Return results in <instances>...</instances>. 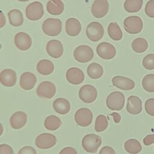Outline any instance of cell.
Segmentation results:
<instances>
[{
  "instance_id": "cell-43",
  "label": "cell",
  "mask_w": 154,
  "mask_h": 154,
  "mask_svg": "<svg viewBox=\"0 0 154 154\" xmlns=\"http://www.w3.org/2000/svg\"><path fill=\"white\" fill-rule=\"evenodd\" d=\"M110 116H112L114 118V122L116 123H120V120H121V116H120V114L117 112H112L110 114Z\"/></svg>"
},
{
  "instance_id": "cell-45",
  "label": "cell",
  "mask_w": 154,
  "mask_h": 154,
  "mask_svg": "<svg viewBox=\"0 0 154 154\" xmlns=\"http://www.w3.org/2000/svg\"><path fill=\"white\" fill-rule=\"evenodd\" d=\"M19 1H20V2H26V1H28L29 0H17Z\"/></svg>"
},
{
  "instance_id": "cell-36",
  "label": "cell",
  "mask_w": 154,
  "mask_h": 154,
  "mask_svg": "<svg viewBox=\"0 0 154 154\" xmlns=\"http://www.w3.org/2000/svg\"><path fill=\"white\" fill-rule=\"evenodd\" d=\"M145 109L146 112L154 117V98H150L145 102Z\"/></svg>"
},
{
  "instance_id": "cell-37",
  "label": "cell",
  "mask_w": 154,
  "mask_h": 154,
  "mask_svg": "<svg viewBox=\"0 0 154 154\" xmlns=\"http://www.w3.org/2000/svg\"><path fill=\"white\" fill-rule=\"evenodd\" d=\"M144 11L148 17L154 18V0H150L146 3Z\"/></svg>"
},
{
  "instance_id": "cell-2",
  "label": "cell",
  "mask_w": 154,
  "mask_h": 154,
  "mask_svg": "<svg viewBox=\"0 0 154 154\" xmlns=\"http://www.w3.org/2000/svg\"><path fill=\"white\" fill-rule=\"evenodd\" d=\"M102 143L101 137L94 134H87L82 140V146L88 153H96Z\"/></svg>"
},
{
  "instance_id": "cell-38",
  "label": "cell",
  "mask_w": 154,
  "mask_h": 154,
  "mask_svg": "<svg viewBox=\"0 0 154 154\" xmlns=\"http://www.w3.org/2000/svg\"><path fill=\"white\" fill-rule=\"evenodd\" d=\"M0 154H14L12 147L7 144H2L0 146Z\"/></svg>"
},
{
  "instance_id": "cell-4",
  "label": "cell",
  "mask_w": 154,
  "mask_h": 154,
  "mask_svg": "<svg viewBox=\"0 0 154 154\" xmlns=\"http://www.w3.org/2000/svg\"><path fill=\"white\" fill-rule=\"evenodd\" d=\"M123 26L125 31L131 34L140 32L143 29V23L141 19L137 16L127 17L123 21Z\"/></svg>"
},
{
  "instance_id": "cell-16",
  "label": "cell",
  "mask_w": 154,
  "mask_h": 154,
  "mask_svg": "<svg viewBox=\"0 0 154 154\" xmlns=\"http://www.w3.org/2000/svg\"><path fill=\"white\" fill-rule=\"evenodd\" d=\"M67 81L73 85H78L84 80V73L79 68L71 67L69 69L66 73Z\"/></svg>"
},
{
  "instance_id": "cell-32",
  "label": "cell",
  "mask_w": 154,
  "mask_h": 154,
  "mask_svg": "<svg viewBox=\"0 0 154 154\" xmlns=\"http://www.w3.org/2000/svg\"><path fill=\"white\" fill-rule=\"evenodd\" d=\"M131 47L134 52L137 53H143L147 50L148 48V43L146 39L138 37L132 41Z\"/></svg>"
},
{
  "instance_id": "cell-33",
  "label": "cell",
  "mask_w": 154,
  "mask_h": 154,
  "mask_svg": "<svg viewBox=\"0 0 154 154\" xmlns=\"http://www.w3.org/2000/svg\"><path fill=\"white\" fill-rule=\"evenodd\" d=\"M108 122L104 115L100 114L96 117L94 125V129L96 132H100L104 131L108 128Z\"/></svg>"
},
{
  "instance_id": "cell-6",
  "label": "cell",
  "mask_w": 154,
  "mask_h": 154,
  "mask_svg": "<svg viewBox=\"0 0 154 154\" xmlns=\"http://www.w3.org/2000/svg\"><path fill=\"white\" fill-rule=\"evenodd\" d=\"M93 56V49L87 45L78 46L73 52L74 58L79 63H87L92 60Z\"/></svg>"
},
{
  "instance_id": "cell-29",
  "label": "cell",
  "mask_w": 154,
  "mask_h": 154,
  "mask_svg": "<svg viewBox=\"0 0 154 154\" xmlns=\"http://www.w3.org/2000/svg\"><path fill=\"white\" fill-rule=\"evenodd\" d=\"M109 37L115 41L120 40L123 37L122 31L117 22H111L108 26Z\"/></svg>"
},
{
  "instance_id": "cell-22",
  "label": "cell",
  "mask_w": 154,
  "mask_h": 154,
  "mask_svg": "<svg viewBox=\"0 0 154 154\" xmlns=\"http://www.w3.org/2000/svg\"><path fill=\"white\" fill-rule=\"evenodd\" d=\"M66 32L71 37L78 35L81 31V24L76 18H69L66 22Z\"/></svg>"
},
{
  "instance_id": "cell-42",
  "label": "cell",
  "mask_w": 154,
  "mask_h": 154,
  "mask_svg": "<svg viewBox=\"0 0 154 154\" xmlns=\"http://www.w3.org/2000/svg\"><path fill=\"white\" fill-rule=\"evenodd\" d=\"M143 143L145 146H149L154 143V134L147 135L143 139Z\"/></svg>"
},
{
  "instance_id": "cell-25",
  "label": "cell",
  "mask_w": 154,
  "mask_h": 154,
  "mask_svg": "<svg viewBox=\"0 0 154 154\" xmlns=\"http://www.w3.org/2000/svg\"><path fill=\"white\" fill-rule=\"evenodd\" d=\"M36 69L40 74L42 75H49L53 72L54 65L50 60L43 59L38 62Z\"/></svg>"
},
{
  "instance_id": "cell-14",
  "label": "cell",
  "mask_w": 154,
  "mask_h": 154,
  "mask_svg": "<svg viewBox=\"0 0 154 154\" xmlns=\"http://www.w3.org/2000/svg\"><path fill=\"white\" fill-rule=\"evenodd\" d=\"M16 46L20 51H26L30 48L32 45L31 36L24 32L17 33L14 38Z\"/></svg>"
},
{
  "instance_id": "cell-20",
  "label": "cell",
  "mask_w": 154,
  "mask_h": 154,
  "mask_svg": "<svg viewBox=\"0 0 154 154\" xmlns=\"http://www.w3.org/2000/svg\"><path fill=\"white\" fill-rule=\"evenodd\" d=\"M127 111L131 114L137 115L142 111V101L136 96H131L128 98Z\"/></svg>"
},
{
  "instance_id": "cell-17",
  "label": "cell",
  "mask_w": 154,
  "mask_h": 154,
  "mask_svg": "<svg viewBox=\"0 0 154 154\" xmlns=\"http://www.w3.org/2000/svg\"><path fill=\"white\" fill-rule=\"evenodd\" d=\"M17 79L16 73L14 70L5 69L1 72L0 82L5 87H11L16 84Z\"/></svg>"
},
{
  "instance_id": "cell-27",
  "label": "cell",
  "mask_w": 154,
  "mask_h": 154,
  "mask_svg": "<svg viewBox=\"0 0 154 154\" xmlns=\"http://www.w3.org/2000/svg\"><path fill=\"white\" fill-rule=\"evenodd\" d=\"M87 72L88 76L93 79H96L100 78L103 73V69L102 66L97 63H92L88 65Z\"/></svg>"
},
{
  "instance_id": "cell-26",
  "label": "cell",
  "mask_w": 154,
  "mask_h": 154,
  "mask_svg": "<svg viewBox=\"0 0 154 154\" xmlns=\"http://www.w3.org/2000/svg\"><path fill=\"white\" fill-rule=\"evenodd\" d=\"M9 23L13 26H19L23 24V17L22 12L17 9H13L8 13Z\"/></svg>"
},
{
  "instance_id": "cell-24",
  "label": "cell",
  "mask_w": 154,
  "mask_h": 154,
  "mask_svg": "<svg viewBox=\"0 0 154 154\" xmlns=\"http://www.w3.org/2000/svg\"><path fill=\"white\" fill-rule=\"evenodd\" d=\"M64 9V3L61 0H49L46 4L48 12L52 15L61 14Z\"/></svg>"
},
{
  "instance_id": "cell-15",
  "label": "cell",
  "mask_w": 154,
  "mask_h": 154,
  "mask_svg": "<svg viewBox=\"0 0 154 154\" xmlns=\"http://www.w3.org/2000/svg\"><path fill=\"white\" fill-rule=\"evenodd\" d=\"M46 50L50 57L54 58H58L63 55V46L60 41L51 40L47 43Z\"/></svg>"
},
{
  "instance_id": "cell-10",
  "label": "cell",
  "mask_w": 154,
  "mask_h": 154,
  "mask_svg": "<svg viewBox=\"0 0 154 154\" xmlns=\"http://www.w3.org/2000/svg\"><path fill=\"white\" fill-rule=\"evenodd\" d=\"M57 143L55 135L49 133H43L37 137L35 140L36 146L41 149H48L54 147Z\"/></svg>"
},
{
  "instance_id": "cell-1",
  "label": "cell",
  "mask_w": 154,
  "mask_h": 154,
  "mask_svg": "<svg viewBox=\"0 0 154 154\" xmlns=\"http://www.w3.org/2000/svg\"><path fill=\"white\" fill-rule=\"evenodd\" d=\"M42 29L48 36H57L61 31L62 22L59 19L48 18L43 22Z\"/></svg>"
},
{
  "instance_id": "cell-8",
  "label": "cell",
  "mask_w": 154,
  "mask_h": 154,
  "mask_svg": "<svg viewBox=\"0 0 154 154\" xmlns=\"http://www.w3.org/2000/svg\"><path fill=\"white\" fill-rule=\"evenodd\" d=\"M74 118L78 125L82 127H87L92 122L93 113L88 108H82L76 111Z\"/></svg>"
},
{
  "instance_id": "cell-9",
  "label": "cell",
  "mask_w": 154,
  "mask_h": 154,
  "mask_svg": "<svg viewBox=\"0 0 154 154\" xmlns=\"http://www.w3.org/2000/svg\"><path fill=\"white\" fill-rule=\"evenodd\" d=\"M97 96V90L91 85H84L79 90V97L84 103H90L93 102L96 99Z\"/></svg>"
},
{
  "instance_id": "cell-13",
  "label": "cell",
  "mask_w": 154,
  "mask_h": 154,
  "mask_svg": "<svg viewBox=\"0 0 154 154\" xmlns=\"http://www.w3.org/2000/svg\"><path fill=\"white\" fill-rule=\"evenodd\" d=\"M109 7L108 0H95L91 7V14L96 18H102L108 12Z\"/></svg>"
},
{
  "instance_id": "cell-7",
  "label": "cell",
  "mask_w": 154,
  "mask_h": 154,
  "mask_svg": "<svg viewBox=\"0 0 154 154\" xmlns=\"http://www.w3.org/2000/svg\"><path fill=\"white\" fill-rule=\"evenodd\" d=\"M25 14L30 20H37L41 19L44 14L42 4L38 1H34L29 4L26 8Z\"/></svg>"
},
{
  "instance_id": "cell-44",
  "label": "cell",
  "mask_w": 154,
  "mask_h": 154,
  "mask_svg": "<svg viewBox=\"0 0 154 154\" xmlns=\"http://www.w3.org/2000/svg\"><path fill=\"white\" fill-rule=\"evenodd\" d=\"M1 25H0V28H2L4 26V25L5 23V18L4 17V15L2 13V11H1Z\"/></svg>"
},
{
  "instance_id": "cell-41",
  "label": "cell",
  "mask_w": 154,
  "mask_h": 154,
  "mask_svg": "<svg viewBox=\"0 0 154 154\" xmlns=\"http://www.w3.org/2000/svg\"><path fill=\"white\" fill-rule=\"evenodd\" d=\"M99 154H116L115 150L110 146H104L103 147Z\"/></svg>"
},
{
  "instance_id": "cell-21",
  "label": "cell",
  "mask_w": 154,
  "mask_h": 154,
  "mask_svg": "<svg viewBox=\"0 0 154 154\" xmlns=\"http://www.w3.org/2000/svg\"><path fill=\"white\" fill-rule=\"evenodd\" d=\"M27 121V115L22 111H17L12 114L10 119V125L14 129L23 128Z\"/></svg>"
},
{
  "instance_id": "cell-39",
  "label": "cell",
  "mask_w": 154,
  "mask_h": 154,
  "mask_svg": "<svg viewBox=\"0 0 154 154\" xmlns=\"http://www.w3.org/2000/svg\"><path fill=\"white\" fill-rule=\"evenodd\" d=\"M18 154H37L35 150L31 146H26L21 148Z\"/></svg>"
},
{
  "instance_id": "cell-5",
  "label": "cell",
  "mask_w": 154,
  "mask_h": 154,
  "mask_svg": "<svg viewBox=\"0 0 154 154\" xmlns=\"http://www.w3.org/2000/svg\"><path fill=\"white\" fill-rule=\"evenodd\" d=\"M104 29L98 22H91L86 28V35L91 42H96L100 40L103 36Z\"/></svg>"
},
{
  "instance_id": "cell-3",
  "label": "cell",
  "mask_w": 154,
  "mask_h": 154,
  "mask_svg": "<svg viewBox=\"0 0 154 154\" xmlns=\"http://www.w3.org/2000/svg\"><path fill=\"white\" fill-rule=\"evenodd\" d=\"M125 100V96L122 92L113 91L107 96L106 106L111 110L120 111L124 106Z\"/></svg>"
},
{
  "instance_id": "cell-31",
  "label": "cell",
  "mask_w": 154,
  "mask_h": 154,
  "mask_svg": "<svg viewBox=\"0 0 154 154\" xmlns=\"http://www.w3.org/2000/svg\"><path fill=\"white\" fill-rule=\"evenodd\" d=\"M143 4V0H126L123 7L128 13H136L141 10Z\"/></svg>"
},
{
  "instance_id": "cell-34",
  "label": "cell",
  "mask_w": 154,
  "mask_h": 154,
  "mask_svg": "<svg viewBox=\"0 0 154 154\" xmlns=\"http://www.w3.org/2000/svg\"><path fill=\"white\" fill-rule=\"evenodd\" d=\"M142 87L147 92H154V74H148L143 78Z\"/></svg>"
},
{
  "instance_id": "cell-35",
  "label": "cell",
  "mask_w": 154,
  "mask_h": 154,
  "mask_svg": "<svg viewBox=\"0 0 154 154\" xmlns=\"http://www.w3.org/2000/svg\"><path fill=\"white\" fill-rule=\"evenodd\" d=\"M143 66L147 70L154 69V54H149L145 56L142 61Z\"/></svg>"
},
{
  "instance_id": "cell-12",
  "label": "cell",
  "mask_w": 154,
  "mask_h": 154,
  "mask_svg": "<svg viewBox=\"0 0 154 154\" xmlns=\"http://www.w3.org/2000/svg\"><path fill=\"white\" fill-rule=\"evenodd\" d=\"M96 52L99 57L104 60H111L116 54V48L109 43L102 42L96 48Z\"/></svg>"
},
{
  "instance_id": "cell-40",
  "label": "cell",
  "mask_w": 154,
  "mask_h": 154,
  "mask_svg": "<svg viewBox=\"0 0 154 154\" xmlns=\"http://www.w3.org/2000/svg\"><path fill=\"white\" fill-rule=\"evenodd\" d=\"M59 154H78L75 149L72 147H66L63 149L59 153Z\"/></svg>"
},
{
  "instance_id": "cell-30",
  "label": "cell",
  "mask_w": 154,
  "mask_h": 154,
  "mask_svg": "<svg viewBox=\"0 0 154 154\" xmlns=\"http://www.w3.org/2000/svg\"><path fill=\"white\" fill-rule=\"evenodd\" d=\"M62 122L57 116L51 115L47 117L44 122L45 127L49 131H55L61 126Z\"/></svg>"
},
{
  "instance_id": "cell-19",
  "label": "cell",
  "mask_w": 154,
  "mask_h": 154,
  "mask_svg": "<svg viewBox=\"0 0 154 154\" xmlns=\"http://www.w3.org/2000/svg\"><path fill=\"white\" fill-rule=\"evenodd\" d=\"M36 82V76L32 73L26 72L21 75L19 84L22 89L25 90H30L34 88Z\"/></svg>"
},
{
  "instance_id": "cell-28",
  "label": "cell",
  "mask_w": 154,
  "mask_h": 154,
  "mask_svg": "<svg viewBox=\"0 0 154 154\" xmlns=\"http://www.w3.org/2000/svg\"><path fill=\"white\" fill-rule=\"evenodd\" d=\"M125 149L130 154H137L142 150L140 142L136 139H129L124 144Z\"/></svg>"
},
{
  "instance_id": "cell-11",
  "label": "cell",
  "mask_w": 154,
  "mask_h": 154,
  "mask_svg": "<svg viewBox=\"0 0 154 154\" xmlns=\"http://www.w3.org/2000/svg\"><path fill=\"white\" fill-rule=\"evenodd\" d=\"M56 87L54 84L50 81L42 82L36 90L37 95L42 98L51 99L55 94Z\"/></svg>"
},
{
  "instance_id": "cell-18",
  "label": "cell",
  "mask_w": 154,
  "mask_h": 154,
  "mask_svg": "<svg viewBox=\"0 0 154 154\" xmlns=\"http://www.w3.org/2000/svg\"><path fill=\"white\" fill-rule=\"evenodd\" d=\"M112 83L116 87L123 90H131L135 87V82L132 79L122 76L113 77Z\"/></svg>"
},
{
  "instance_id": "cell-23",
  "label": "cell",
  "mask_w": 154,
  "mask_h": 154,
  "mask_svg": "<svg viewBox=\"0 0 154 154\" xmlns=\"http://www.w3.org/2000/svg\"><path fill=\"white\" fill-rule=\"evenodd\" d=\"M53 108L56 112L61 115H64L69 112L70 109V104L67 99L60 97L56 99L54 101Z\"/></svg>"
}]
</instances>
